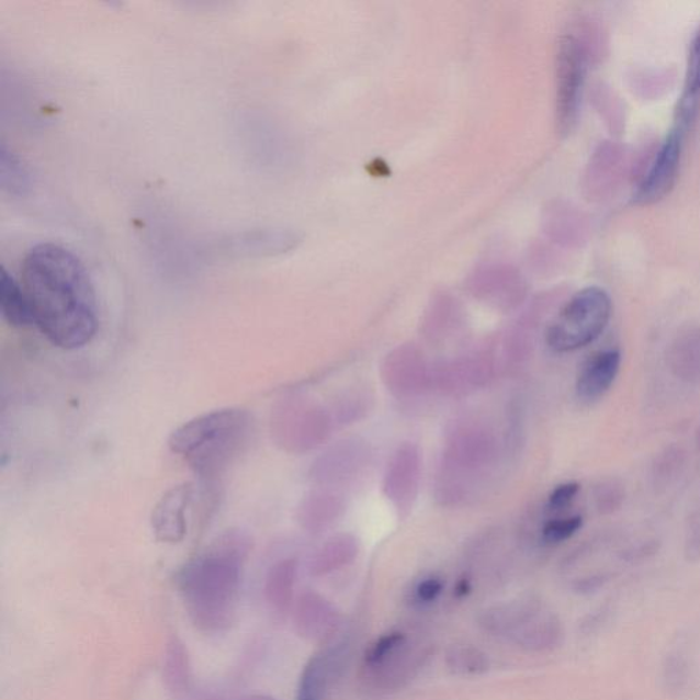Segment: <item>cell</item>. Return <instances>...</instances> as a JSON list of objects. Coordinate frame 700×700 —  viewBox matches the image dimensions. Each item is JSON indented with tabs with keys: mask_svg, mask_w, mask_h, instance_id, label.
<instances>
[{
	"mask_svg": "<svg viewBox=\"0 0 700 700\" xmlns=\"http://www.w3.org/2000/svg\"><path fill=\"white\" fill-rule=\"evenodd\" d=\"M21 274L35 326L54 347L75 350L93 340L97 293L75 253L57 244H38L26 253Z\"/></svg>",
	"mask_w": 700,
	"mask_h": 700,
	"instance_id": "1",
	"label": "cell"
},
{
	"mask_svg": "<svg viewBox=\"0 0 700 700\" xmlns=\"http://www.w3.org/2000/svg\"><path fill=\"white\" fill-rule=\"evenodd\" d=\"M248 549L246 537L227 533L182 569V592L199 624L221 626L229 622Z\"/></svg>",
	"mask_w": 700,
	"mask_h": 700,
	"instance_id": "2",
	"label": "cell"
},
{
	"mask_svg": "<svg viewBox=\"0 0 700 700\" xmlns=\"http://www.w3.org/2000/svg\"><path fill=\"white\" fill-rule=\"evenodd\" d=\"M252 434V416L246 409L226 408L197 416L178 427L169 438L200 479L213 482L229 468Z\"/></svg>",
	"mask_w": 700,
	"mask_h": 700,
	"instance_id": "3",
	"label": "cell"
},
{
	"mask_svg": "<svg viewBox=\"0 0 700 700\" xmlns=\"http://www.w3.org/2000/svg\"><path fill=\"white\" fill-rule=\"evenodd\" d=\"M612 309V298L605 289H582L549 326L547 347L555 353H571L590 346L607 329Z\"/></svg>",
	"mask_w": 700,
	"mask_h": 700,
	"instance_id": "4",
	"label": "cell"
},
{
	"mask_svg": "<svg viewBox=\"0 0 700 700\" xmlns=\"http://www.w3.org/2000/svg\"><path fill=\"white\" fill-rule=\"evenodd\" d=\"M497 455V441L492 431L482 426H463L448 442L442 464V501L455 503L464 496L463 481L493 464Z\"/></svg>",
	"mask_w": 700,
	"mask_h": 700,
	"instance_id": "5",
	"label": "cell"
},
{
	"mask_svg": "<svg viewBox=\"0 0 700 700\" xmlns=\"http://www.w3.org/2000/svg\"><path fill=\"white\" fill-rule=\"evenodd\" d=\"M482 625L532 652H546L563 641V624L557 616L535 605H508L487 610Z\"/></svg>",
	"mask_w": 700,
	"mask_h": 700,
	"instance_id": "6",
	"label": "cell"
},
{
	"mask_svg": "<svg viewBox=\"0 0 700 700\" xmlns=\"http://www.w3.org/2000/svg\"><path fill=\"white\" fill-rule=\"evenodd\" d=\"M586 71L587 55L579 38L574 35L561 38L557 54V113L563 129H568L579 114Z\"/></svg>",
	"mask_w": 700,
	"mask_h": 700,
	"instance_id": "7",
	"label": "cell"
},
{
	"mask_svg": "<svg viewBox=\"0 0 700 700\" xmlns=\"http://www.w3.org/2000/svg\"><path fill=\"white\" fill-rule=\"evenodd\" d=\"M700 111V26L693 35L688 53V64L685 84L677 102L674 125L666 135L663 151L682 157V149L687 140L688 132L692 129Z\"/></svg>",
	"mask_w": 700,
	"mask_h": 700,
	"instance_id": "8",
	"label": "cell"
},
{
	"mask_svg": "<svg viewBox=\"0 0 700 700\" xmlns=\"http://www.w3.org/2000/svg\"><path fill=\"white\" fill-rule=\"evenodd\" d=\"M421 477V460L418 447L404 443L387 464L383 493L398 515L407 516L418 498Z\"/></svg>",
	"mask_w": 700,
	"mask_h": 700,
	"instance_id": "9",
	"label": "cell"
},
{
	"mask_svg": "<svg viewBox=\"0 0 700 700\" xmlns=\"http://www.w3.org/2000/svg\"><path fill=\"white\" fill-rule=\"evenodd\" d=\"M196 494L193 483H182L163 494L151 515V527L158 541L176 544L185 539L188 515L192 510Z\"/></svg>",
	"mask_w": 700,
	"mask_h": 700,
	"instance_id": "10",
	"label": "cell"
},
{
	"mask_svg": "<svg viewBox=\"0 0 700 700\" xmlns=\"http://www.w3.org/2000/svg\"><path fill=\"white\" fill-rule=\"evenodd\" d=\"M383 380L397 397L424 393L431 382L424 354L413 346L399 347L387 355Z\"/></svg>",
	"mask_w": 700,
	"mask_h": 700,
	"instance_id": "11",
	"label": "cell"
},
{
	"mask_svg": "<svg viewBox=\"0 0 700 700\" xmlns=\"http://www.w3.org/2000/svg\"><path fill=\"white\" fill-rule=\"evenodd\" d=\"M621 361V352L614 348L597 350L588 355L577 374V398L592 404L605 397L619 376Z\"/></svg>",
	"mask_w": 700,
	"mask_h": 700,
	"instance_id": "12",
	"label": "cell"
},
{
	"mask_svg": "<svg viewBox=\"0 0 700 700\" xmlns=\"http://www.w3.org/2000/svg\"><path fill=\"white\" fill-rule=\"evenodd\" d=\"M364 442L343 441L332 448L315 466V479L321 483H342L353 479L369 461Z\"/></svg>",
	"mask_w": 700,
	"mask_h": 700,
	"instance_id": "13",
	"label": "cell"
},
{
	"mask_svg": "<svg viewBox=\"0 0 700 700\" xmlns=\"http://www.w3.org/2000/svg\"><path fill=\"white\" fill-rule=\"evenodd\" d=\"M285 436L289 447L294 450H309L318 447L330 434V418L324 409L302 407L291 409L285 419Z\"/></svg>",
	"mask_w": 700,
	"mask_h": 700,
	"instance_id": "14",
	"label": "cell"
},
{
	"mask_svg": "<svg viewBox=\"0 0 700 700\" xmlns=\"http://www.w3.org/2000/svg\"><path fill=\"white\" fill-rule=\"evenodd\" d=\"M671 375L687 385L700 386V327H687L671 340L666 353Z\"/></svg>",
	"mask_w": 700,
	"mask_h": 700,
	"instance_id": "15",
	"label": "cell"
},
{
	"mask_svg": "<svg viewBox=\"0 0 700 700\" xmlns=\"http://www.w3.org/2000/svg\"><path fill=\"white\" fill-rule=\"evenodd\" d=\"M340 617L325 598L316 594H305L300 599L297 626L304 636L313 641H325L337 630Z\"/></svg>",
	"mask_w": 700,
	"mask_h": 700,
	"instance_id": "16",
	"label": "cell"
},
{
	"mask_svg": "<svg viewBox=\"0 0 700 700\" xmlns=\"http://www.w3.org/2000/svg\"><path fill=\"white\" fill-rule=\"evenodd\" d=\"M490 361L481 358L463 359L454 361L438 372L436 380L442 391L452 393L471 391L472 387L482 385L490 374Z\"/></svg>",
	"mask_w": 700,
	"mask_h": 700,
	"instance_id": "17",
	"label": "cell"
},
{
	"mask_svg": "<svg viewBox=\"0 0 700 700\" xmlns=\"http://www.w3.org/2000/svg\"><path fill=\"white\" fill-rule=\"evenodd\" d=\"M0 309L3 319L16 329L35 325L24 287L5 271L4 267L0 270Z\"/></svg>",
	"mask_w": 700,
	"mask_h": 700,
	"instance_id": "18",
	"label": "cell"
},
{
	"mask_svg": "<svg viewBox=\"0 0 700 700\" xmlns=\"http://www.w3.org/2000/svg\"><path fill=\"white\" fill-rule=\"evenodd\" d=\"M359 543L349 533L332 537L316 553L313 561V572L315 575H327L330 572L343 568L358 557Z\"/></svg>",
	"mask_w": 700,
	"mask_h": 700,
	"instance_id": "19",
	"label": "cell"
},
{
	"mask_svg": "<svg viewBox=\"0 0 700 700\" xmlns=\"http://www.w3.org/2000/svg\"><path fill=\"white\" fill-rule=\"evenodd\" d=\"M342 510L340 498L326 493L314 494L300 509V521L308 530L318 532L340 518Z\"/></svg>",
	"mask_w": 700,
	"mask_h": 700,
	"instance_id": "20",
	"label": "cell"
},
{
	"mask_svg": "<svg viewBox=\"0 0 700 700\" xmlns=\"http://www.w3.org/2000/svg\"><path fill=\"white\" fill-rule=\"evenodd\" d=\"M687 464L686 450L677 444H670L655 455L652 464V471H650V479L652 485L657 490H665L669 486L674 485L685 471Z\"/></svg>",
	"mask_w": 700,
	"mask_h": 700,
	"instance_id": "21",
	"label": "cell"
},
{
	"mask_svg": "<svg viewBox=\"0 0 700 700\" xmlns=\"http://www.w3.org/2000/svg\"><path fill=\"white\" fill-rule=\"evenodd\" d=\"M447 665L454 674L464 676L486 674L488 666H490L487 655L479 648L468 646V644H458V646L450 647L447 653Z\"/></svg>",
	"mask_w": 700,
	"mask_h": 700,
	"instance_id": "22",
	"label": "cell"
},
{
	"mask_svg": "<svg viewBox=\"0 0 700 700\" xmlns=\"http://www.w3.org/2000/svg\"><path fill=\"white\" fill-rule=\"evenodd\" d=\"M296 563L293 560L282 561L272 568L267 592H269L272 603L276 607L286 608L291 602L294 580H296Z\"/></svg>",
	"mask_w": 700,
	"mask_h": 700,
	"instance_id": "23",
	"label": "cell"
},
{
	"mask_svg": "<svg viewBox=\"0 0 700 700\" xmlns=\"http://www.w3.org/2000/svg\"><path fill=\"white\" fill-rule=\"evenodd\" d=\"M625 501V487L620 481L599 482L594 488V503L599 513L612 515L620 510Z\"/></svg>",
	"mask_w": 700,
	"mask_h": 700,
	"instance_id": "24",
	"label": "cell"
},
{
	"mask_svg": "<svg viewBox=\"0 0 700 700\" xmlns=\"http://www.w3.org/2000/svg\"><path fill=\"white\" fill-rule=\"evenodd\" d=\"M2 185L10 193L22 194L30 188V177H27L24 166L13 153L8 148H2Z\"/></svg>",
	"mask_w": 700,
	"mask_h": 700,
	"instance_id": "25",
	"label": "cell"
},
{
	"mask_svg": "<svg viewBox=\"0 0 700 700\" xmlns=\"http://www.w3.org/2000/svg\"><path fill=\"white\" fill-rule=\"evenodd\" d=\"M407 642L408 637L403 632H391L376 639L365 652V669L375 668Z\"/></svg>",
	"mask_w": 700,
	"mask_h": 700,
	"instance_id": "26",
	"label": "cell"
},
{
	"mask_svg": "<svg viewBox=\"0 0 700 700\" xmlns=\"http://www.w3.org/2000/svg\"><path fill=\"white\" fill-rule=\"evenodd\" d=\"M582 516H569V518L553 519L544 524L542 530L543 541L549 544H560L568 541L582 530Z\"/></svg>",
	"mask_w": 700,
	"mask_h": 700,
	"instance_id": "27",
	"label": "cell"
},
{
	"mask_svg": "<svg viewBox=\"0 0 700 700\" xmlns=\"http://www.w3.org/2000/svg\"><path fill=\"white\" fill-rule=\"evenodd\" d=\"M579 492V483H563V485L555 487L552 494H550L547 503L549 509L554 510V512H560V510H564L571 507L572 503L575 501Z\"/></svg>",
	"mask_w": 700,
	"mask_h": 700,
	"instance_id": "28",
	"label": "cell"
},
{
	"mask_svg": "<svg viewBox=\"0 0 700 700\" xmlns=\"http://www.w3.org/2000/svg\"><path fill=\"white\" fill-rule=\"evenodd\" d=\"M443 592V582L437 576L425 577L416 585L414 590L415 601L420 605L436 602Z\"/></svg>",
	"mask_w": 700,
	"mask_h": 700,
	"instance_id": "29",
	"label": "cell"
},
{
	"mask_svg": "<svg viewBox=\"0 0 700 700\" xmlns=\"http://www.w3.org/2000/svg\"><path fill=\"white\" fill-rule=\"evenodd\" d=\"M686 558L691 563H698L700 560V515L693 513L688 519L686 542H685Z\"/></svg>",
	"mask_w": 700,
	"mask_h": 700,
	"instance_id": "30",
	"label": "cell"
},
{
	"mask_svg": "<svg viewBox=\"0 0 700 700\" xmlns=\"http://www.w3.org/2000/svg\"><path fill=\"white\" fill-rule=\"evenodd\" d=\"M470 590H471L470 582L461 580L458 585V588H455V594H458L459 597H464L466 596V594H468Z\"/></svg>",
	"mask_w": 700,
	"mask_h": 700,
	"instance_id": "31",
	"label": "cell"
},
{
	"mask_svg": "<svg viewBox=\"0 0 700 700\" xmlns=\"http://www.w3.org/2000/svg\"><path fill=\"white\" fill-rule=\"evenodd\" d=\"M696 443H697L698 450H700V426H699V429L697 431Z\"/></svg>",
	"mask_w": 700,
	"mask_h": 700,
	"instance_id": "32",
	"label": "cell"
}]
</instances>
